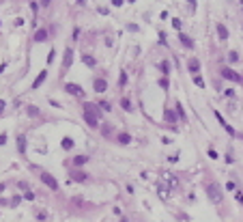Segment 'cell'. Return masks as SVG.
<instances>
[{
    "label": "cell",
    "mask_w": 243,
    "mask_h": 222,
    "mask_svg": "<svg viewBox=\"0 0 243 222\" xmlns=\"http://www.w3.org/2000/svg\"><path fill=\"white\" fill-rule=\"evenodd\" d=\"M101 108H99L97 104H91V101H86L84 106H82V119L86 121V125L88 127H93V130H97L99 127V119H101Z\"/></svg>",
    "instance_id": "obj_1"
},
{
    "label": "cell",
    "mask_w": 243,
    "mask_h": 222,
    "mask_svg": "<svg viewBox=\"0 0 243 222\" xmlns=\"http://www.w3.org/2000/svg\"><path fill=\"white\" fill-rule=\"evenodd\" d=\"M207 194H209V198L213 201V203H222V188H220V183H207Z\"/></svg>",
    "instance_id": "obj_2"
},
{
    "label": "cell",
    "mask_w": 243,
    "mask_h": 222,
    "mask_svg": "<svg viewBox=\"0 0 243 222\" xmlns=\"http://www.w3.org/2000/svg\"><path fill=\"white\" fill-rule=\"evenodd\" d=\"M71 63H73V50H71V47H67V50H65V54H62V63H60V71H62V76L71 69Z\"/></svg>",
    "instance_id": "obj_3"
},
{
    "label": "cell",
    "mask_w": 243,
    "mask_h": 222,
    "mask_svg": "<svg viewBox=\"0 0 243 222\" xmlns=\"http://www.w3.org/2000/svg\"><path fill=\"white\" fill-rule=\"evenodd\" d=\"M41 183H43V185H48L52 192H56V190H58V181L54 179L52 173H41Z\"/></svg>",
    "instance_id": "obj_4"
},
{
    "label": "cell",
    "mask_w": 243,
    "mask_h": 222,
    "mask_svg": "<svg viewBox=\"0 0 243 222\" xmlns=\"http://www.w3.org/2000/svg\"><path fill=\"white\" fill-rule=\"evenodd\" d=\"M65 91L69 95H73V97H84V89L80 84H75V82H65Z\"/></svg>",
    "instance_id": "obj_5"
},
{
    "label": "cell",
    "mask_w": 243,
    "mask_h": 222,
    "mask_svg": "<svg viewBox=\"0 0 243 222\" xmlns=\"http://www.w3.org/2000/svg\"><path fill=\"white\" fill-rule=\"evenodd\" d=\"M222 78L224 80H232V82H241V76L235 71V69H230V67H222Z\"/></svg>",
    "instance_id": "obj_6"
},
{
    "label": "cell",
    "mask_w": 243,
    "mask_h": 222,
    "mask_svg": "<svg viewBox=\"0 0 243 222\" xmlns=\"http://www.w3.org/2000/svg\"><path fill=\"white\" fill-rule=\"evenodd\" d=\"M213 114H215V119L220 121V125H222V127L226 130V134H230V136H237V132H235V127H232V125H228V121H226V119H224V117H222V114H220L217 110H213Z\"/></svg>",
    "instance_id": "obj_7"
},
{
    "label": "cell",
    "mask_w": 243,
    "mask_h": 222,
    "mask_svg": "<svg viewBox=\"0 0 243 222\" xmlns=\"http://www.w3.org/2000/svg\"><path fill=\"white\" fill-rule=\"evenodd\" d=\"M114 140H116V144L125 147V144H129L134 138H131V134H127V132H118V134H114Z\"/></svg>",
    "instance_id": "obj_8"
},
{
    "label": "cell",
    "mask_w": 243,
    "mask_h": 222,
    "mask_svg": "<svg viewBox=\"0 0 243 222\" xmlns=\"http://www.w3.org/2000/svg\"><path fill=\"white\" fill-rule=\"evenodd\" d=\"M93 91L95 93H105L108 91V80L105 78H95L93 80Z\"/></svg>",
    "instance_id": "obj_9"
},
{
    "label": "cell",
    "mask_w": 243,
    "mask_h": 222,
    "mask_svg": "<svg viewBox=\"0 0 243 222\" xmlns=\"http://www.w3.org/2000/svg\"><path fill=\"white\" fill-rule=\"evenodd\" d=\"M35 43H45L49 39V33H48V28H37V33H35Z\"/></svg>",
    "instance_id": "obj_10"
},
{
    "label": "cell",
    "mask_w": 243,
    "mask_h": 222,
    "mask_svg": "<svg viewBox=\"0 0 243 222\" xmlns=\"http://www.w3.org/2000/svg\"><path fill=\"white\" fill-rule=\"evenodd\" d=\"M86 162H88V155H84V153H78V155H73V158H71L73 168H82Z\"/></svg>",
    "instance_id": "obj_11"
},
{
    "label": "cell",
    "mask_w": 243,
    "mask_h": 222,
    "mask_svg": "<svg viewBox=\"0 0 243 222\" xmlns=\"http://www.w3.org/2000/svg\"><path fill=\"white\" fill-rule=\"evenodd\" d=\"M45 78H48V69H41V71H39V76L35 78V82H32V87H30V89H32V91L41 89V84L45 82Z\"/></svg>",
    "instance_id": "obj_12"
},
{
    "label": "cell",
    "mask_w": 243,
    "mask_h": 222,
    "mask_svg": "<svg viewBox=\"0 0 243 222\" xmlns=\"http://www.w3.org/2000/svg\"><path fill=\"white\" fill-rule=\"evenodd\" d=\"M71 179L78 181V183H84V181L88 179V175H86L84 171H80V168H73V171H71Z\"/></svg>",
    "instance_id": "obj_13"
},
{
    "label": "cell",
    "mask_w": 243,
    "mask_h": 222,
    "mask_svg": "<svg viewBox=\"0 0 243 222\" xmlns=\"http://www.w3.org/2000/svg\"><path fill=\"white\" fill-rule=\"evenodd\" d=\"M187 69H190V73L198 76V71H200V60H198L196 56H192V58L187 60Z\"/></svg>",
    "instance_id": "obj_14"
},
{
    "label": "cell",
    "mask_w": 243,
    "mask_h": 222,
    "mask_svg": "<svg viewBox=\"0 0 243 222\" xmlns=\"http://www.w3.org/2000/svg\"><path fill=\"white\" fill-rule=\"evenodd\" d=\"M179 41H181V45H183V47L194 50V41H192V37H187L185 33H181V35H179Z\"/></svg>",
    "instance_id": "obj_15"
},
{
    "label": "cell",
    "mask_w": 243,
    "mask_h": 222,
    "mask_svg": "<svg viewBox=\"0 0 243 222\" xmlns=\"http://www.w3.org/2000/svg\"><path fill=\"white\" fill-rule=\"evenodd\" d=\"M26 136L24 134H17V151H19V155H24L26 153Z\"/></svg>",
    "instance_id": "obj_16"
},
{
    "label": "cell",
    "mask_w": 243,
    "mask_h": 222,
    "mask_svg": "<svg viewBox=\"0 0 243 222\" xmlns=\"http://www.w3.org/2000/svg\"><path fill=\"white\" fill-rule=\"evenodd\" d=\"M60 147H62L65 151H71V149L75 147V142H73V138H71V136H62V140H60Z\"/></svg>",
    "instance_id": "obj_17"
},
{
    "label": "cell",
    "mask_w": 243,
    "mask_h": 222,
    "mask_svg": "<svg viewBox=\"0 0 243 222\" xmlns=\"http://www.w3.org/2000/svg\"><path fill=\"white\" fill-rule=\"evenodd\" d=\"M82 63H84L86 67H91V69H93V67H97V58H95V56H91V54H82Z\"/></svg>",
    "instance_id": "obj_18"
},
{
    "label": "cell",
    "mask_w": 243,
    "mask_h": 222,
    "mask_svg": "<svg viewBox=\"0 0 243 222\" xmlns=\"http://www.w3.org/2000/svg\"><path fill=\"white\" fill-rule=\"evenodd\" d=\"M217 37H220V41H226V39H228V28H226L222 22L217 24Z\"/></svg>",
    "instance_id": "obj_19"
},
{
    "label": "cell",
    "mask_w": 243,
    "mask_h": 222,
    "mask_svg": "<svg viewBox=\"0 0 243 222\" xmlns=\"http://www.w3.org/2000/svg\"><path fill=\"white\" fill-rule=\"evenodd\" d=\"M164 119H166L168 123H172V125L177 123V114H174V112H172L170 108H166V110H164Z\"/></svg>",
    "instance_id": "obj_20"
},
{
    "label": "cell",
    "mask_w": 243,
    "mask_h": 222,
    "mask_svg": "<svg viewBox=\"0 0 243 222\" xmlns=\"http://www.w3.org/2000/svg\"><path fill=\"white\" fill-rule=\"evenodd\" d=\"M121 108H123L125 112H134V106H131L129 97H123V99H121Z\"/></svg>",
    "instance_id": "obj_21"
},
{
    "label": "cell",
    "mask_w": 243,
    "mask_h": 222,
    "mask_svg": "<svg viewBox=\"0 0 243 222\" xmlns=\"http://www.w3.org/2000/svg\"><path fill=\"white\" fill-rule=\"evenodd\" d=\"M159 69H161V73L168 78V73H170V69H172V67H170V63H168V60H161V63H159Z\"/></svg>",
    "instance_id": "obj_22"
},
{
    "label": "cell",
    "mask_w": 243,
    "mask_h": 222,
    "mask_svg": "<svg viewBox=\"0 0 243 222\" xmlns=\"http://www.w3.org/2000/svg\"><path fill=\"white\" fill-rule=\"evenodd\" d=\"M177 114L181 117V121H187V114H185V110H183V104H181V101H177Z\"/></svg>",
    "instance_id": "obj_23"
},
{
    "label": "cell",
    "mask_w": 243,
    "mask_h": 222,
    "mask_svg": "<svg viewBox=\"0 0 243 222\" xmlns=\"http://www.w3.org/2000/svg\"><path fill=\"white\" fill-rule=\"evenodd\" d=\"M26 112H28V117H39L41 114L37 106H26Z\"/></svg>",
    "instance_id": "obj_24"
},
{
    "label": "cell",
    "mask_w": 243,
    "mask_h": 222,
    "mask_svg": "<svg viewBox=\"0 0 243 222\" xmlns=\"http://www.w3.org/2000/svg\"><path fill=\"white\" fill-rule=\"evenodd\" d=\"M97 106L103 110V112H110V110H112V104H110V101H103V99H101V101H97Z\"/></svg>",
    "instance_id": "obj_25"
},
{
    "label": "cell",
    "mask_w": 243,
    "mask_h": 222,
    "mask_svg": "<svg viewBox=\"0 0 243 222\" xmlns=\"http://www.w3.org/2000/svg\"><path fill=\"white\" fill-rule=\"evenodd\" d=\"M99 130L103 136H112V130H110V123H103V125H99Z\"/></svg>",
    "instance_id": "obj_26"
},
{
    "label": "cell",
    "mask_w": 243,
    "mask_h": 222,
    "mask_svg": "<svg viewBox=\"0 0 243 222\" xmlns=\"http://www.w3.org/2000/svg\"><path fill=\"white\" fill-rule=\"evenodd\" d=\"M159 87H161L164 91H168V89H170V80H168L166 76H164V78H159Z\"/></svg>",
    "instance_id": "obj_27"
},
{
    "label": "cell",
    "mask_w": 243,
    "mask_h": 222,
    "mask_svg": "<svg viewBox=\"0 0 243 222\" xmlns=\"http://www.w3.org/2000/svg\"><path fill=\"white\" fill-rule=\"evenodd\" d=\"M194 84L198 87V89H204V87H207L204 80H202V76H194Z\"/></svg>",
    "instance_id": "obj_28"
},
{
    "label": "cell",
    "mask_w": 243,
    "mask_h": 222,
    "mask_svg": "<svg viewBox=\"0 0 243 222\" xmlns=\"http://www.w3.org/2000/svg\"><path fill=\"white\" fill-rule=\"evenodd\" d=\"M125 84H127V73H125V71H121V78H118V87L123 89Z\"/></svg>",
    "instance_id": "obj_29"
},
{
    "label": "cell",
    "mask_w": 243,
    "mask_h": 222,
    "mask_svg": "<svg viewBox=\"0 0 243 222\" xmlns=\"http://www.w3.org/2000/svg\"><path fill=\"white\" fill-rule=\"evenodd\" d=\"M35 216H37V220H39V222H48V216L43 214V209H39V211H37Z\"/></svg>",
    "instance_id": "obj_30"
},
{
    "label": "cell",
    "mask_w": 243,
    "mask_h": 222,
    "mask_svg": "<svg viewBox=\"0 0 243 222\" xmlns=\"http://www.w3.org/2000/svg\"><path fill=\"white\" fill-rule=\"evenodd\" d=\"M228 60H230V63H237V60H239V54H237L235 50H232V52H228Z\"/></svg>",
    "instance_id": "obj_31"
},
{
    "label": "cell",
    "mask_w": 243,
    "mask_h": 222,
    "mask_svg": "<svg viewBox=\"0 0 243 222\" xmlns=\"http://www.w3.org/2000/svg\"><path fill=\"white\" fill-rule=\"evenodd\" d=\"M24 198H26V201H35V192H32V190H26V192H24Z\"/></svg>",
    "instance_id": "obj_32"
},
{
    "label": "cell",
    "mask_w": 243,
    "mask_h": 222,
    "mask_svg": "<svg viewBox=\"0 0 243 222\" xmlns=\"http://www.w3.org/2000/svg\"><path fill=\"white\" fill-rule=\"evenodd\" d=\"M235 198H237V201L243 205V192H241V190H235Z\"/></svg>",
    "instance_id": "obj_33"
},
{
    "label": "cell",
    "mask_w": 243,
    "mask_h": 222,
    "mask_svg": "<svg viewBox=\"0 0 243 222\" xmlns=\"http://www.w3.org/2000/svg\"><path fill=\"white\" fill-rule=\"evenodd\" d=\"M226 190H228V192H235V190H237L235 181H228V183H226Z\"/></svg>",
    "instance_id": "obj_34"
},
{
    "label": "cell",
    "mask_w": 243,
    "mask_h": 222,
    "mask_svg": "<svg viewBox=\"0 0 243 222\" xmlns=\"http://www.w3.org/2000/svg\"><path fill=\"white\" fill-rule=\"evenodd\" d=\"M172 26H174L177 30H181V20H179V17H174V20H172Z\"/></svg>",
    "instance_id": "obj_35"
},
{
    "label": "cell",
    "mask_w": 243,
    "mask_h": 222,
    "mask_svg": "<svg viewBox=\"0 0 243 222\" xmlns=\"http://www.w3.org/2000/svg\"><path fill=\"white\" fill-rule=\"evenodd\" d=\"M209 158H211V160H217L220 155H217V151H215V149H209Z\"/></svg>",
    "instance_id": "obj_36"
},
{
    "label": "cell",
    "mask_w": 243,
    "mask_h": 222,
    "mask_svg": "<svg viewBox=\"0 0 243 222\" xmlns=\"http://www.w3.org/2000/svg\"><path fill=\"white\" fill-rule=\"evenodd\" d=\"M19 201H22V196H13V198H11V207H15V205H19Z\"/></svg>",
    "instance_id": "obj_37"
},
{
    "label": "cell",
    "mask_w": 243,
    "mask_h": 222,
    "mask_svg": "<svg viewBox=\"0 0 243 222\" xmlns=\"http://www.w3.org/2000/svg\"><path fill=\"white\" fill-rule=\"evenodd\" d=\"M6 138H9V136H6L4 132L0 134V147H4V144H6Z\"/></svg>",
    "instance_id": "obj_38"
},
{
    "label": "cell",
    "mask_w": 243,
    "mask_h": 222,
    "mask_svg": "<svg viewBox=\"0 0 243 222\" xmlns=\"http://www.w3.org/2000/svg\"><path fill=\"white\" fill-rule=\"evenodd\" d=\"M54 56H56V50H49V56H48V65L54 60Z\"/></svg>",
    "instance_id": "obj_39"
},
{
    "label": "cell",
    "mask_w": 243,
    "mask_h": 222,
    "mask_svg": "<svg viewBox=\"0 0 243 222\" xmlns=\"http://www.w3.org/2000/svg\"><path fill=\"white\" fill-rule=\"evenodd\" d=\"M4 108H6V101H4V99H0V114L4 112Z\"/></svg>",
    "instance_id": "obj_40"
},
{
    "label": "cell",
    "mask_w": 243,
    "mask_h": 222,
    "mask_svg": "<svg viewBox=\"0 0 243 222\" xmlns=\"http://www.w3.org/2000/svg\"><path fill=\"white\" fill-rule=\"evenodd\" d=\"M78 37H80V28L75 26V28H73V39H78Z\"/></svg>",
    "instance_id": "obj_41"
},
{
    "label": "cell",
    "mask_w": 243,
    "mask_h": 222,
    "mask_svg": "<svg viewBox=\"0 0 243 222\" xmlns=\"http://www.w3.org/2000/svg\"><path fill=\"white\" fill-rule=\"evenodd\" d=\"M159 41H161V45H166V35L164 33H159Z\"/></svg>",
    "instance_id": "obj_42"
},
{
    "label": "cell",
    "mask_w": 243,
    "mask_h": 222,
    "mask_svg": "<svg viewBox=\"0 0 243 222\" xmlns=\"http://www.w3.org/2000/svg\"><path fill=\"white\" fill-rule=\"evenodd\" d=\"M112 4L114 7H123V0H112Z\"/></svg>",
    "instance_id": "obj_43"
},
{
    "label": "cell",
    "mask_w": 243,
    "mask_h": 222,
    "mask_svg": "<svg viewBox=\"0 0 243 222\" xmlns=\"http://www.w3.org/2000/svg\"><path fill=\"white\" fill-rule=\"evenodd\" d=\"M49 2H52V0H39V4H41V7H48Z\"/></svg>",
    "instance_id": "obj_44"
},
{
    "label": "cell",
    "mask_w": 243,
    "mask_h": 222,
    "mask_svg": "<svg viewBox=\"0 0 243 222\" xmlns=\"http://www.w3.org/2000/svg\"><path fill=\"white\" fill-rule=\"evenodd\" d=\"M187 2H190V7H192V9H196V0H187Z\"/></svg>",
    "instance_id": "obj_45"
},
{
    "label": "cell",
    "mask_w": 243,
    "mask_h": 222,
    "mask_svg": "<svg viewBox=\"0 0 243 222\" xmlns=\"http://www.w3.org/2000/svg\"><path fill=\"white\" fill-rule=\"evenodd\" d=\"M4 69H6V63H2V65H0V73H2Z\"/></svg>",
    "instance_id": "obj_46"
},
{
    "label": "cell",
    "mask_w": 243,
    "mask_h": 222,
    "mask_svg": "<svg viewBox=\"0 0 243 222\" xmlns=\"http://www.w3.org/2000/svg\"><path fill=\"white\" fill-rule=\"evenodd\" d=\"M129 2H136V0H129Z\"/></svg>",
    "instance_id": "obj_47"
}]
</instances>
